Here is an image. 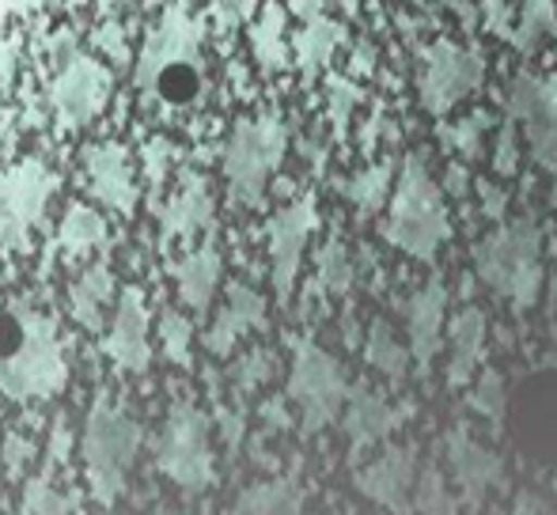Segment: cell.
<instances>
[{"label":"cell","instance_id":"obj_1","mask_svg":"<svg viewBox=\"0 0 557 515\" xmlns=\"http://www.w3.org/2000/svg\"><path fill=\"white\" fill-rule=\"evenodd\" d=\"M201 38L206 27L178 0L156 23L152 38L140 53V91L163 106H190L201 96Z\"/></svg>","mask_w":557,"mask_h":515},{"label":"cell","instance_id":"obj_2","mask_svg":"<svg viewBox=\"0 0 557 515\" xmlns=\"http://www.w3.org/2000/svg\"><path fill=\"white\" fill-rule=\"evenodd\" d=\"M447 213L441 186L433 183L421 160H410L398 178L395 201L387 213V239L391 247L413 254V258H433L436 247L447 239Z\"/></svg>","mask_w":557,"mask_h":515},{"label":"cell","instance_id":"obj_3","mask_svg":"<svg viewBox=\"0 0 557 515\" xmlns=\"http://www.w3.org/2000/svg\"><path fill=\"white\" fill-rule=\"evenodd\" d=\"M61 384H65V361H61L58 330L50 318L23 307V338L0 361V390L15 402H27V398H50Z\"/></svg>","mask_w":557,"mask_h":515},{"label":"cell","instance_id":"obj_4","mask_svg":"<svg viewBox=\"0 0 557 515\" xmlns=\"http://www.w3.org/2000/svg\"><path fill=\"white\" fill-rule=\"evenodd\" d=\"M478 277L497 296H508L512 303L528 307L539 296L543 280V258H539V231L531 224H512L485 239L474 251Z\"/></svg>","mask_w":557,"mask_h":515},{"label":"cell","instance_id":"obj_5","mask_svg":"<svg viewBox=\"0 0 557 515\" xmlns=\"http://www.w3.org/2000/svg\"><path fill=\"white\" fill-rule=\"evenodd\" d=\"M281 155H285V126L277 118L239 122L224 152V175L232 186V198L243 205H255L270 175L277 171Z\"/></svg>","mask_w":557,"mask_h":515},{"label":"cell","instance_id":"obj_6","mask_svg":"<svg viewBox=\"0 0 557 515\" xmlns=\"http://www.w3.org/2000/svg\"><path fill=\"white\" fill-rule=\"evenodd\" d=\"M53 186L58 178L38 160H23L20 167L0 171V247L4 251H20L27 243L30 224L42 216Z\"/></svg>","mask_w":557,"mask_h":515},{"label":"cell","instance_id":"obj_7","mask_svg":"<svg viewBox=\"0 0 557 515\" xmlns=\"http://www.w3.org/2000/svg\"><path fill=\"white\" fill-rule=\"evenodd\" d=\"M133 448H137V428H133L122 413H111V410L91 413L84 451H88L91 489L99 493V501H114V493H122Z\"/></svg>","mask_w":557,"mask_h":515},{"label":"cell","instance_id":"obj_8","mask_svg":"<svg viewBox=\"0 0 557 515\" xmlns=\"http://www.w3.org/2000/svg\"><path fill=\"white\" fill-rule=\"evenodd\" d=\"M288 390H293L296 405L304 410L308 428H323V425H331V420L337 417V410H342L345 379H342L337 364L323 353V349L300 346Z\"/></svg>","mask_w":557,"mask_h":515},{"label":"cell","instance_id":"obj_9","mask_svg":"<svg viewBox=\"0 0 557 515\" xmlns=\"http://www.w3.org/2000/svg\"><path fill=\"white\" fill-rule=\"evenodd\" d=\"M482 84V58L470 50H459L451 42H441L425 53L421 68V103L433 114H444L459 103L462 96Z\"/></svg>","mask_w":557,"mask_h":515},{"label":"cell","instance_id":"obj_10","mask_svg":"<svg viewBox=\"0 0 557 515\" xmlns=\"http://www.w3.org/2000/svg\"><path fill=\"white\" fill-rule=\"evenodd\" d=\"M508 111L528 133V148L535 163L554 167L557 163V84L520 76L508 88Z\"/></svg>","mask_w":557,"mask_h":515},{"label":"cell","instance_id":"obj_11","mask_svg":"<svg viewBox=\"0 0 557 515\" xmlns=\"http://www.w3.org/2000/svg\"><path fill=\"white\" fill-rule=\"evenodd\" d=\"M111 96V73L107 65L91 58H73L65 73L53 80V111L61 118V129H81L103 111Z\"/></svg>","mask_w":557,"mask_h":515},{"label":"cell","instance_id":"obj_12","mask_svg":"<svg viewBox=\"0 0 557 515\" xmlns=\"http://www.w3.org/2000/svg\"><path fill=\"white\" fill-rule=\"evenodd\" d=\"M160 463L171 478L183 489H201L209 486L213 470H209V448H206V425L198 413L183 410L178 417H171L168 436H163Z\"/></svg>","mask_w":557,"mask_h":515},{"label":"cell","instance_id":"obj_13","mask_svg":"<svg viewBox=\"0 0 557 515\" xmlns=\"http://www.w3.org/2000/svg\"><path fill=\"white\" fill-rule=\"evenodd\" d=\"M315 228V205L311 201H296L285 213L273 216L270 224V262H273V288L281 300H288L300 273V258L308 247V236Z\"/></svg>","mask_w":557,"mask_h":515},{"label":"cell","instance_id":"obj_14","mask_svg":"<svg viewBox=\"0 0 557 515\" xmlns=\"http://www.w3.org/2000/svg\"><path fill=\"white\" fill-rule=\"evenodd\" d=\"M84 175H88V190L96 193L103 205L117 209L122 216L133 213L137 205V186H133V167H129V152L122 145H88L84 148Z\"/></svg>","mask_w":557,"mask_h":515},{"label":"cell","instance_id":"obj_15","mask_svg":"<svg viewBox=\"0 0 557 515\" xmlns=\"http://www.w3.org/2000/svg\"><path fill=\"white\" fill-rule=\"evenodd\" d=\"M107 353L122 372H145L148 368V318H145V300L137 288H125L117 315L107 334Z\"/></svg>","mask_w":557,"mask_h":515},{"label":"cell","instance_id":"obj_16","mask_svg":"<svg viewBox=\"0 0 557 515\" xmlns=\"http://www.w3.org/2000/svg\"><path fill=\"white\" fill-rule=\"evenodd\" d=\"M444 311H447V292L436 280H429L421 292H413L406 300V341H410L418 364H429L436 349H441Z\"/></svg>","mask_w":557,"mask_h":515},{"label":"cell","instance_id":"obj_17","mask_svg":"<svg viewBox=\"0 0 557 515\" xmlns=\"http://www.w3.org/2000/svg\"><path fill=\"white\" fill-rule=\"evenodd\" d=\"M413 481H418V470H413L410 451H387L357 474L360 493L372 497L375 504H403V497L413 493Z\"/></svg>","mask_w":557,"mask_h":515},{"label":"cell","instance_id":"obj_18","mask_svg":"<svg viewBox=\"0 0 557 515\" xmlns=\"http://www.w3.org/2000/svg\"><path fill=\"white\" fill-rule=\"evenodd\" d=\"M262 315H265L262 296L250 292V288H243V285H235L232 292H227V303H224L221 315H216L213 330H209V341H206L209 353H227L243 334H250L255 326H262Z\"/></svg>","mask_w":557,"mask_h":515},{"label":"cell","instance_id":"obj_19","mask_svg":"<svg viewBox=\"0 0 557 515\" xmlns=\"http://www.w3.org/2000/svg\"><path fill=\"white\" fill-rule=\"evenodd\" d=\"M213 216V198H209V183L198 175H183V186L163 209V239H186L190 231L206 228Z\"/></svg>","mask_w":557,"mask_h":515},{"label":"cell","instance_id":"obj_20","mask_svg":"<svg viewBox=\"0 0 557 515\" xmlns=\"http://www.w3.org/2000/svg\"><path fill=\"white\" fill-rule=\"evenodd\" d=\"M175 280H178V296H183L186 307L194 311H209L213 303V292L221 285V254H216L213 243L198 247L194 254H186L183 262L175 265Z\"/></svg>","mask_w":557,"mask_h":515},{"label":"cell","instance_id":"obj_21","mask_svg":"<svg viewBox=\"0 0 557 515\" xmlns=\"http://www.w3.org/2000/svg\"><path fill=\"white\" fill-rule=\"evenodd\" d=\"M447 455H451L455 478L462 481V489H467L470 497H482L485 489L500 478V459L490 455L485 448H478L474 440H462V436H455L451 448H447Z\"/></svg>","mask_w":557,"mask_h":515},{"label":"cell","instance_id":"obj_22","mask_svg":"<svg viewBox=\"0 0 557 515\" xmlns=\"http://www.w3.org/2000/svg\"><path fill=\"white\" fill-rule=\"evenodd\" d=\"M250 53H255L258 68L265 76L281 73L288 61V50H285V8L281 4H265L258 23L250 27Z\"/></svg>","mask_w":557,"mask_h":515},{"label":"cell","instance_id":"obj_23","mask_svg":"<svg viewBox=\"0 0 557 515\" xmlns=\"http://www.w3.org/2000/svg\"><path fill=\"white\" fill-rule=\"evenodd\" d=\"M111 300H114V273L107 269V265H91V269H84V277H76L73 315L81 318L84 326L99 330V326H103V311Z\"/></svg>","mask_w":557,"mask_h":515},{"label":"cell","instance_id":"obj_24","mask_svg":"<svg viewBox=\"0 0 557 515\" xmlns=\"http://www.w3.org/2000/svg\"><path fill=\"white\" fill-rule=\"evenodd\" d=\"M342 27H337L334 20H326V15H311L308 27L300 30V38H296V61H300V68L308 76H315L319 68L326 65V61L334 58L337 42H342Z\"/></svg>","mask_w":557,"mask_h":515},{"label":"cell","instance_id":"obj_25","mask_svg":"<svg viewBox=\"0 0 557 515\" xmlns=\"http://www.w3.org/2000/svg\"><path fill=\"white\" fill-rule=\"evenodd\" d=\"M345 428H349L352 443H375L395 428V413L383 405V398L375 394H352L349 413H345Z\"/></svg>","mask_w":557,"mask_h":515},{"label":"cell","instance_id":"obj_26","mask_svg":"<svg viewBox=\"0 0 557 515\" xmlns=\"http://www.w3.org/2000/svg\"><path fill=\"white\" fill-rule=\"evenodd\" d=\"M485 341V318L478 307H467L455 315L451 323V379H462L482 356Z\"/></svg>","mask_w":557,"mask_h":515},{"label":"cell","instance_id":"obj_27","mask_svg":"<svg viewBox=\"0 0 557 515\" xmlns=\"http://www.w3.org/2000/svg\"><path fill=\"white\" fill-rule=\"evenodd\" d=\"M103 239H107L103 216L88 205L69 209L65 224H61V231H58V247L65 254H88V251H96V247H103Z\"/></svg>","mask_w":557,"mask_h":515},{"label":"cell","instance_id":"obj_28","mask_svg":"<svg viewBox=\"0 0 557 515\" xmlns=\"http://www.w3.org/2000/svg\"><path fill=\"white\" fill-rule=\"evenodd\" d=\"M364 356H368V364H372L375 372H383L387 379L406 376V349H403V341L387 330V326H375L372 338H368Z\"/></svg>","mask_w":557,"mask_h":515},{"label":"cell","instance_id":"obj_29","mask_svg":"<svg viewBox=\"0 0 557 515\" xmlns=\"http://www.w3.org/2000/svg\"><path fill=\"white\" fill-rule=\"evenodd\" d=\"M557 15H554V0H523V15H520V30H516V46L520 50H535L546 35H554Z\"/></svg>","mask_w":557,"mask_h":515},{"label":"cell","instance_id":"obj_30","mask_svg":"<svg viewBox=\"0 0 557 515\" xmlns=\"http://www.w3.org/2000/svg\"><path fill=\"white\" fill-rule=\"evenodd\" d=\"M391 175H395L391 160L375 163V167H368L364 175H357V183H352L349 198L357 201L360 213H375V209L383 205V193H387V186H391Z\"/></svg>","mask_w":557,"mask_h":515},{"label":"cell","instance_id":"obj_31","mask_svg":"<svg viewBox=\"0 0 557 515\" xmlns=\"http://www.w3.org/2000/svg\"><path fill=\"white\" fill-rule=\"evenodd\" d=\"M239 508H250V512H293V508H300V493H296L293 486H285V481H277V486H258V489H250V493L243 497Z\"/></svg>","mask_w":557,"mask_h":515},{"label":"cell","instance_id":"obj_32","mask_svg":"<svg viewBox=\"0 0 557 515\" xmlns=\"http://www.w3.org/2000/svg\"><path fill=\"white\" fill-rule=\"evenodd\" d=\"M160 338H163V353L175 364H183V368H190V323L183 315H175V311H163Z\"/></svg>","mask_w":557,"mask_h":515},{"label":"cell","instance_id":"obj_33","mask_svg":"<svg viewBox=\"0 0 557 515\" xmlns=\"http://www.w3.org/2000/svg\"><path fill=\"white\" fill-rule=\"evenodd\" d=\"M319 285L326 292H345V285H349V262H345L342 243H331L319 258Z\"/></svg>","mask_w":557,"mask_h":515},{"label":"cell","instance_id":"obj_34","mask_svg":"<svg viewBox=\"0 0 557 515\" xmlns=\"http://www.w3.org/2000/svg\"><path fill=\"white\" fill-rule=\"evenodd\" d=\"M357 88H352L349 80H334L331 84V118H334V129H345V122H349V111L352 103H357Z\"/></svg>","mask_w":557,"mask_h":515},{"label":"cell","instance_id":"obj_35","mask_svg":"<svg viewBox=\"0 0 557 515\" xmlns=\"http://www.w3.org/2000/svg\"><path fill=\"white\" fill-rule=\"evenodd\" d=\"M474 405L482 413H490V417H493V413L500 417V410H505V390H500V384L493 376L482 379V387H478V394H474Z\"/></svg>","mask_w":557,"mask_h":515},{"label":"cell","instance_id":"obj_36","mask_svg":"<svg viewBox=\"0 0 557 515\" xmlns=\"http://www.w3.org/2000/svg\"><path fill=\"white\" fill-rule=\"evenodd\" d=\"M418 497H425V501H418V508H444L441 478H436V474H425V478H421V486H418Z\"/></svg>","mask_w":557,"mask_h":515},{"label":"cell","instance_id":"obj_37","mask_svg":"<svg viewBox=\"0 0 557 515\" xmlns=\"http://www.w3.org/2000/svg\"><path fill=\"white\" fill-rule=\"evenodd\" d=\"M99 38H103V42H99L103 50H114L117 58H122V27H111V23H107V27L99 30Z\"/></svg>","mask_w":557,"mask_h":515},{"label":"cell","instance_id":"obj_38","mask_svg":"<svg viewBox=\"0 0 557 515\" xmlns=\"http://www.w3.org/2000/svg\"><path fill=\"white\" fill-rule=\"evenodd\" d=\"M293 12L311 20V15H323V0H293Z\"/></svg>","mask_w":557,"mask_h":515},{"label":"cell","instance_id":"obj_39","mask_svg":"<svg viewBox=\"0 0 557 515\" xmlns=\"http://www.w3.org/2000/svg\"><path fill=\"white\" fill-rule=\"evenodd\" d=\"M482 4H485V12H490V20L500 27V23H505V15H508V0H482Z\"/></svg>","mask_w":557,"mask_h":515},{"label":"cell","instance_id":"obj_40","mask_svg":"<svg viewBox=\"0 0 557 515\" xmlns=\"http://www.w3.org/2000/svg\"><path fill=\"white\" fill-rule=\"evenodd\" d=\"M345 8H349V12H352V8H357V0H345Z\"/></svg>","mask_w":557,"mask_h":515},{"label":"cell","instance_id":"obj_41","mask_svg":"<svg viewBox=\"0 0 557 515\" xmlns=\"http://www.w3.org/2000/svg\"><path fill=\"white\" fill-rule=\"evenodd\" d=\"M73 4H76V0H73Z\"/></svg>","mask_w":557,"mask_h":515}]
</instances>
